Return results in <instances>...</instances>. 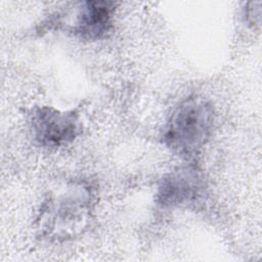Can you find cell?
Segmentation results:
<instances>
[{"instance_id":"obj_1","label":"cell","mask_w":262,"mask_h":262,"mask_svg":"<svg viewBox=\"0 0 262 262\" xmlns=\"http://www.w3.org/2000/svg\"><path fill=\"white\" fill-rule=\"evenodd\" d=\"M95 189L88 181L73 180L51 190L36 217L42 238L64 242L81 234L89 225L95 208Z\"/></svg>"},{"instance_id":"obj_2","label":"cell","mask_w":262,"mask_h":262,"mask_svg":"<svg viewBox=\"0 0 262 262\" xmlns=\"http://www.w3.org/2000/svg\"><path fill=\"white\" fill-rule=\"evenodd\" d=\"M214 123L215 111L212 103L200 95L189 96L170 115L164 128L163 142L180 157H194L210 139Z\"/></svg>"},{"instance_id":"obj_3","label":"cell","mask_w":262,"mask_h":262,"mask_svg":"<svg viewBox=\"0 0 262 262\" xmlns=\"http://www.w3.org/2000/svg\"><path fill=\"white\" fill-rule=\"evenodd\" d=\"M34 139L44 147H60L73 142L82 131L76 110L60 111L53 106H36L30 115Z\"/></svg>"},{"instance_id":"obj_4","label":"cell","mask_w":262,"mask_h":262,"mask_svg":"<svg viewBox=\"0 0 262 262\" xmlns=\"http://www.w3.org/2000/svg\"><path fill=\"white\" fill-rule=\"evenodd\" d=\"M205 179L192 166L179 168L160 181L156 202L164 208H183L198 204L205 195Z\"/></svg>"},{"instance_id":"obj_5","label":"cell","mask_w":262,"mask_h":262,"mask_svg":"<svg viewBox=\"0 0 262 262\" xmlns=\"http://www.w3.org/2000/svg\"><path fill=\"white\" fill-rule=\"evenodd\" d=\"M117 3L113 1H85L79 4L72 32L87 41H97L110 33Z\"/></svg>"},{"instance_id":"obj_6","label":"cell","mask_w":262,"mask_h":262,"mask_svg":"<svg viewBox=\"0 0 262 262\" xmlns=\"http://www.w3.org/2000/svg\"><path fill=\"white\" fill-rule=\"evenodd\" d=\"M258 2H251L248 4V7L245 9V17L246 21L250 26H260V15H261V9H260V3L256 7Z\"/></svg>"}]
</instances>
